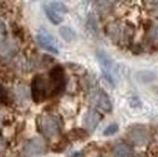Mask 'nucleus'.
I'll return each instance as SVG.
<instances>
[{"mask_svg": "<svg viewBox=\"0 0 158 157\" xmlns=\"http://www.w3.org/2000/svg\"><path fill=\"white\" fill-rule=\"evenodd\" d=\"M52 90L49 79H46L43 75H36L32 79L31 83V95L35 103L44 102L48 97L51 96Z\"/></svg>", "mask_w": 158, "mask_h": 157, "instance_id": "1", "label": "nucleus"}, {"mask_svg": "<svg viewBox=\"0 0 158 157\" xmlns=\"http://www.w3.org/2000/svg\"><path fill=\"white\" fill-rule=\"evenodd\" d=\"M37 124L40 132L45 137L52 138L57 136L60 132V120L56 115L43 114L40 115L37 119Z\"/></svg>", "mask_w": 158, "mask_h": 157, "instance_id": "2", "label": "nucleus"}, {"mask_svg": "<svg viewBox=\"0 0 158 157\" xmlns=\"http://www.w3.org/2000/svg\"><path fill=\"white\" fill-rule=\"evenodd\" d=\"M49 81L51 85L52 94L51 96H56L60 94L66 86V79H65V72L62 66L56 65L52 68L49 73Z\"/></svg>", "mask_w": 158, "mask_h": 157, "instance_id": "3", "label": "nucleus"}, {"mask_svg": "<svg viewBox=\"0 0 158 157\" xmlns=\"http://www.w3.org/2000/svg\"><path fill=\"white\" fill-rule=\"evenodd\" d=\"M97 60L105 79L112 85H115L114 66V61L111 58V56L105 51L99 50L97 52Z\"/></svg>", "mask_w": 158, "mask_h": 157, "instance_id": "4", "label": "nucleus"}, {"mask_svg": "<svg viewBox=\"0 0 158 157\" xmlns=\"http://www.w3.org/2000/svg\"><path fill=\"white\" fill-rule=\"evenodd\" d=\"M89 101H90V103H92L94 106L101 109V110H103L106 113L112 112V109H113L112 102L110 100L108 94L103 89H101V88L95 87L94 89L90 91Z\"/></svg>", "mask_w": 158, "mask_h": 157, "instance_id": "5", "label": "nucleus"}, {"mask_svg": "<svg viewBox=\"0 0 158 157\" xmlns=\"http://www.w3.org/2000/svg\"><path fill=\"white\" fill-rule=\"evenodd\" d=\"M37 42L41 48L54 54L59 53V44L57 40L47 30L41 29L36 35Z\"/></svg>", "mask_w": 158, "mask_h": 157, "instance_id": "6", "label": "nucleus"}, {"mask_svg": "<svg viewBox=\"0 0 158 157\" xmlns=\"http://www.w3.org/2000/svg\"><path fill=\"white\" fill-rule=\"evenodd\" d=\"M128 136H129L130 141L137 146L146 145L148 141V137H149L148 130L142 126H138V127H135V128L131 129Z\"/></svg>", "mask_w": 158, "mask_h": 157, "instance_id": "7", "label": "nucleus"}, {"mask_svg": "<svg viewBox=\"0 0 158 157\" xmlns=\"http://www.w3.org/2000/svg\"><path fill=\"white\" fill-rule=\"evenodd\" d=\"M45 149H46V144L42 139L33 138L28 142H26L23 151L26 155H34V154H40L44 152Z\"/></svg>", "mask_w": 158, "mask_h": 157, "instance_id": "8", "label": "nucleus"}, {"mask_svg": "<svg viewBox=\"0 0 158 157\" xmlns=\"http://www.w3.org/2000/svg\"><path fill=\"white\" fill-rule=\"evenodd\" d=\"M102 119V115L95 110H88L82 118V123L86 130L93 131Z\"/></svg>", "mask_w": 158, "mask_h": 157, "instance_id": "9", "label": "nucleus"}, {"mask_svg": "<svg viewBox=\"0 0 158 157\" xmlns=\"http://www.w3.org/2000/svg\"><path fill=\"white\" fill-rule=\"evenodd\" d=\"M44 11L46 13V16L48 17V19H50V22L52 24L57 25L60 23H62V20L64 19V14L60 13L59 11L56 9H53L49 4L44 5Z\"/></svg>", "mask_w": 158, "mask_h": 157, "instance_id": "10", "label": "nucleus"}, {"mask_svg": "<svg viewBox=\"0 0 158 157\" xmlns=\"http://www.w3.org/2000/svg\"><path fill=\"white\" fill-rule=\"evenodd\" d=\"M18 51V47L17 44L14 42V41H6L3 43V45L0 46V54L6 58H10L14 56L16 54Z\"/></svg>", "mask_w": 158, "mask_h": 157, "instance_id": "11", "label": "nucleus"}, {"mask_svg": "<svg viewBox=\"0 0 158 157\" xmlns=\"http://www.w3.org/2000/svg\"><path fill=\"white\" fill-rule=\"evenodd\" d=\"M60 36L68 43H71L76 39V32H75L69 26H61L58 30Z\"/></svg>", "mask_w": 158, "mask_h": 157, "instance_id": "12", "label": "nucleus"}, {"mask_svg": "<svg viewBox=\"0 0 158 157\" xmlns=\"http://www.w3.org/2000/svg\"><path fill=\"white\" fill-rule=\"evenodd\" d=\"M114 157H130L131 156V149L127 145L118 144L114 148Z\"/></svg>", "mask_w": 158, "mask_h": 157, "instance_id": "13", "label": "nucleus"}, {"mask_svg": "<svg viewBox=\"0 0 158 157\" xmlns=\"http://www.w3.org/2000/svg\"><path fill=\"white\" fill-rule=\"evenodd\" d=\"M69 136L72 140H85L88 137V133L82 129H73L69 133Z\"/></svg>", "mask_w": 158, "mask_h": 157, "instance_id": "14", "label": "nucleus"}, {"mask_svg": "<svg viewBox=\"0 0 158 157\" xmlns=\"http://www.w3.org/2000/svg\"><path fill=\"white\" fill-rule=\"evenodd\" d=\"M51 7H52L53 9H56L57 11H59L60 13H62V14H67L68 13V9H67V7L64 5V3L62 2H60V1H51L48 3Z\"/></svg>", "mask_w": 158, "mask_h": 157, "instance_id": "15", "label": "nucleus"}, {"mask_svg": "<svg viewBox=\"0 0 158 157\" xmlns=\"http://www.w3.org/2000/svg\"><path fill=\"white\" fill-rule=\"evenodd\" d=\"M118 131V125L116 123H112L105 129L103 134H104V136H113Z\"/></svg>", "mask_w": 158, "mask_h": 157, "instance_id": "16", "label": "nucleus"}, {"mask_svg": "<svg viewBox=\"0 0 158 157\" xmlns=\"http://www.w3.org/2000/svg\"><path fill=\"white\" fill-rule=\"evenodd\" d=\"M7 34V29H6V24L4 23L3 20L0 19V43H3L5 40Z\"/></svg>", "mask_w": 158, "mask_h": 157, "instance_id": "17", "label": "nucleus"}, {"mask_svg": "<svg viewBox=\"0 0 158 157\" xmlns=\"http://www.w3.org/2000/svg\"><path fill=\"white\" fill-rule=\"evenodd\" d=\"M8 99V95L7 91L3 86H0V103H5Z\"/></svg>", "mask_w": 158, "mask_h": 157, "instance_id": "18", "label": "nucleus"}, {"mask_svg": "<svg viewBox=\"0 0 158 157\" xmlns=\"http://www.w3.org/2000/svg\"><path fill=\"white\" fill-rule=\"evenodd\" d=\"M152 37L154 39H157L158 40V26L154 27L153 30H152Z\"/></svg>", "mask_w": 158, "mask_h": 157, "instance_id": "19", "label": "nucleus"}, {"mask_svg": "<svg viewBox=\"0 0 158 157\" xmlns=\"http://www.w3.org/2000/svg\"><path fill=\"white\" fill-rule=\"evenodd\" d=\"M6 147V145H5V142L0 138V152H2Z\"/></svg>", "mask_w": 158, "mask_h": 157, "instance_id": "20", "label": "nucleus"}, {"mask_svg": "<svg viewBox=\"0 0 158 157\" xmlns=\"http://www.w3.org/2000/svg\"><path fill=\"white\" fill-rule=\"evenodd\" d=\"M1 119H2V115L0 114V121H1Z\"/></svg>", "mask_w": 158, "mask_h": 157, "instance_id": "21", "label": "nucleus"}]
</instances>
